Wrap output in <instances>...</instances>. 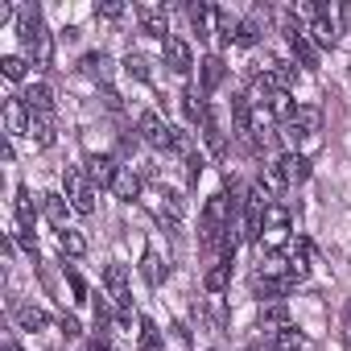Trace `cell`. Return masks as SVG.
<instances>
[{"instance_id": "1", "label": "cell", "mask_w": 351, "mask_h": 351, "mask_svg": "<svg viewBox=\"0 0 351 351\" xmlns=\"http://www.w3.org/2000/svg\"><path fill=\"white\" fill-rule=\"evenodd\" d=\"M17 29H21L25 54H34V62H50V38H46V25H42V9L38 5H25L21 9Z\"/></svg>"}, {"instance_id": "2", "label": "cell", "mask_w": 351, "mask_h": 351, "mask_svg": "<svg viewBox=\"0 0 351 351\" xmlns=\"http://www.w3.org/2000/svg\"><path fill=\"white\" fill-rule=\"evenodd\" d=\"M62 191H66L71 211H79V215H91L95 211V186H91V178H87L79 165L62 173Z\"/></svg>"}, {"instance_id": "3", "label": "cell", "mask_w": 351, "mask_h": 351, "mask_svg": "<svg viewBox=\"0 0 351 351\" xmlns=\"http://www.w3.org/2000/svg\"><path fill=\"white\" fill-rule=\"evenodd\" d=\"M318 124H322V112L306 104V108H293L281 120V136H285V145H302V141H310L318 132Z\"/></svg>"}, {"instance_id": "4", "label": "cell", "mask_w": 351, "mask_h": 351, "mask_svg": "<svg viewBox=\"0 0 351 351\" xmlns=\"http://www.w3.org/2000/svg\"><path fill=\"white\" fill-rule=\"evenodd\" d=\"M120 169H124V165H120L112 153H87V161H83V173L91 178V186H99V191H112V186H116Z\"/></svg>"}, {"instance_id": "5", "label": "cell", "mask_w": 351, "mask_h": 351, "mask_svg": "<svg viewBox=\"0 0 351 351\" xmlns=\"http://www.w3.org/2000/svg\"><path fill=\"white\" fill-rule=\"evenodd\" d=\"M136 128H141V141H145L149 149H161V153H169V141H173V124H165L157 112H141Z\"/></svg>"}, {"instance_id": "6", "label": "cell", "mask_w": 351, "mask_h": 351, "mask_svg": "<svg viewBox=\"0 0 351 351\" xmlns=\"http://www.w3.org/2000/svg\"><path fill=\"white\" fill-rule=\"evenodd\" d=\"M104 285H108V298L116 302L120 318H132V314H128V306H132V289H128V273H124V265H108V269H104Z\"/></svg>"}, {"instance_id": "7", "label": "cell", "mask_w": 351, "mask_h": 351, "mask_svg": "<svg viewBox=\"0 0 351 351\" xmlns=\"http://www.w3.org/2000/svg\"><path fill=\"white\" fill-rule=\"evenodd\" d=\"M285 236H289V211L281 207V203H269V211H265V244L269 248H281L285 244Z\"/></svg>"}, {"instance_id": "8", "label": "cell", "mask_w": 351, "mask_h": 351, "mask_svg": "<svg viewBox=\"0 0 351 351\" xmlns=\"http://www.w3.org/2000/svg\"><path fill=\"white\" fill-rule=\"evenodd\" d=\"M165 66H169L173 75H191V66H195V50H191L182 38H165Z\"/></svg>"}, {"instance_id": "9", "label": "cell", "mask_w": 351, "mask_h": 351, "mask_svg": "<svg viewBox=\"0 0 351 351\" xmlns=\"http://www.w3.org/2000/svg\"><path fill=\"white\" fill-rule=\"evenodd\" d=\"M136 21H141V29H145L149 38H161V42H165V34H169V17H165L161 5H136Z\"/></svg>"}, {"instance_id": "10", "label": "cell", "mask_w": 351, "mask_h": 351, "mask_svg": "<svg viewBox=\"0 0 351 351\" xmlns=\"http://www.w3.org/2000/svg\"><path fill=\"white\" fill-rule=\"evenodd\" d=\"M277 169H281L285 186H298V182L310 178V157H306V153H285V157L277 161Z\"/></svg>"}, {"instance_id": "11", "label": "cell", "mask_w": 351, "mask_h": 351, "mask_svg": "<svg viewBox=\"0 0 351 351\" xmlns=\"http://www.w3.org/2000/svg\"><path fill=\"white\" fill-rule=\"evenodd\" d=\"M29 124H34V116H29L25 99H21V95H17V99H5V128H9V136L29 132Z\"/></svg>"}, {"instance_id": "12", "label": "cell", "mask_w": 351, "mask_h": 351, "mask_svg": "<svg viewBox=\"0 0 351 351\" xmlns=\"http://www.w3.org/2000/svg\"><path fill=\"white\" fill-rule=\"evenodd\" d=\"M25 108H29V116H50L54 112V91L46 87V83H34V87H25Z\"/></svg>"}, {"instance_id": "13", "label": "cell", "mask_w": 351, "mask_h": 351, "mask_svg": "<svg viewBox=\"0 0 351 351\" xmlns=\"http://www.w3.org/2000/svg\"><path fill=\"white\" fill-rule=\"evenodd\" d=\"M261 330H269L273 339H277L281 330H289V306H285V302H269V306L261 310Z\"/></svg>"}, {"instance_id": "14", "label": "cell", "mask_w": 351, "mask_h": 351, "mask_svg": "<svg viewBox=\"0 0 351 351\" xmlns=\"http://www.w3.org/2000/svg\"><path fill=\"white\" fill-rule=\"evenodd\" d=\"M223 75H228L223 58H219V54H207V58H203V66H199V87H203V91L211 95V91H215V87L223 83Z\"/></svg>"}, {"instance_id": "15", "label": "cell", "mask_w": 351, "mask_h": 351, "mask_svg": "<svg viewBox=\"0 0 351 351\" xmlns=\"http://www.w3.org/2000/svg\"><path fill=\"white\" fill-rule=\"evenodd\" d=\"M66 211H71L66 195H42V215H46L58 232H66Z\"/></svg>"}, {"instance_id": "16", "label": "cell", "mask_w": 351, "mask_h": 351, "mask_svg": "<svg viewBox=\"0 0 351 351\" xmlns=\"http://www.w3.org/2000/svg\"><path fill=\"white\" fill-rule=\"evenodd\" d=\"M112 195H116V199H124V203H132V199H141V173H136L132 165H124V169H120V178H116V186H112Z\"/></svg>"}, {"instance_id": "17", "label": "cell", "mask_w": 351, "mask_h": 351, "mask_svg": "<svg viewBox=\"0 0 351 351\" xmlns=\"http://www.w3.org/2000/svg\"><path fill=\"white\" fill-rule=\"evenodd\" d=\"M289 50H293V58H298L306 71H314V66H318V50H314V42L306 38V29H298V34L289 38Z\"/></svg>"}, {"instance_id": "18", "label": "cell", "mask_w": 351, "mask_h": 351, "mask_svg": "<svg viewBox=\"0 0 351 351\" xmlns=\"http://www.w3.org/2000/svg\"><path fill=\"white\" fill-rule=\"evenodd\" d=\"M265 75H269V83H273L277 91H285V95H289V87L298 83V66H289V62H269Z\"/></svg>"}, {"instance_id": "19", "label": "cell", "mask_w": 351, "mask_h": 351, "mask_svg": "<svg viewBox=\"0 0 351 351\" xmlns=\"http://www.w3.org/2000/svg\"><path fill=\"white\" fill-rule=\"evenodd\" d=\"M182 108H186V116H191V120H199V124L211 116V108H207V91H203V87H186Z\"/></svg>"}, {"instance_id": "20", "label": "cell", "mask_w": 351, "mask_h": 351, "mask_svg": "<svg viewBox=\"0 0 351 351\" xmlns=\"http://www.w3.org/2000/svg\"><path fill=\"white\" fill-rule=\"evenodd\" d=\"M310 34H314V42H318V46H335L339 29L330 25V9H326V5H318V17H314V29H310Z\"/></svg>"}, {"instance_id": "21", "label": "cell", "mask_w": 351, "mask_h": 351, "mask_svg": "<svg viewBox=\"0 0 351 351\" xmlns=\"http://www.w3.org/2000/svg\"><path fill=\"white\" fill-rule=\"evenodd\" d=\"M203 141H207V149L215 153V157H228V141H223V128H219V120H215V112L203 120Z\"/></svg>"}, {"instance_id": "22", "label": "cell", "mask_w": 351, "mask_h": 351, "mask_svg": "<svg viewBox=\"0 0 351 351\" xmlns=\"http://www.w3.org/2000/svg\"><path fill=\"white\" fill-rule=\"evenodd\" d=\"M211 17H215V9H207V5H186V21H191V29H195L199 38L211 34Z\"/></svg>"}, {"instance_id": "23", "label": "cell", "mask_w": 351, "mask_h": 351, "mask_svg": "<svg viewBox=\"0 0 351 351\" xmlns=\"http://www.w3.org/2000/svg\"><path fill=\"white\" fill-rule=\"evenodd\" d=\"M228 281H232V261H219V265H215V269H207V277H203L207 293H223V289H228Z\"/></svg>"}, {"instance_id": "24", "label": "cell", "mask_w": 351, "mask_h": 351, "mask_svg": "<svg viewBox=\"0 0 351 351\" xmlns=\"http://www.w3.org/2000/svg\"><path fill=\"white\" fill-rule=\"evenodd\" d=\"M13 314H17V322H21L25 330H46V322H50V318L38 310V306H21V302L13 306Z\"/></svg>"}, {"instance_id": "25", "label": "cell", "mask_w": 351, "mask_h": 351, "mask_svg": "<svg viewBox=\"0 0 351 351\" xmlns=\"http://www.w3.org/2000/svg\"><path fill=\"white\" fill-rule=\"evenodd\" d=\"M29 136H34L42 149H50V145H54V120H50V116H34V124H29Z\"/></svg>"}, {"instance_id": "26", "label": "cell", "mask_w": 351, "mask_h": 351, "mask_svg": "<svg viewBox=\"0 0 351 351\" xmlns=\"http://www.w3.org/2000/svg\"><path fill=\"white\" fill-rule=\"evenodd\" d=\"M58 248H62V256H83L87 252V240L75 228H66V232H58Z\"/></svg>"}, {"instance_id": "27", "label": "cell", "mask_w": 351, "mask_h": 351, "mask_svg": "<svg viewBox=\"0 0 351 351\" xmlns=\"http://www.w3.org/2000/svg\"><path fill=\"white\" fill-rule=\"evenodd\" d=\"M256 42H261V21H256V17L240 21V25H236V46L248 50V46H256Z\"/></svg>"}, {"instance_id": "28", "label": "cell", "mask_w": 351, "mask_h": 351, "mask_svg": "<svg viewBox=\"0 0 351 351\" xmlns=\"http://www.w3.org/2000/svg\"><path fill=\"white\" fill-rule=\"evenodd\" d=\"M141 273H145V281H149V285H161V281H165V265H161V256H157V252H145Z\"/></svg>"}, {"instance_id": "29", "label": "cell", "mask_w": 351, "mask_h": 351, "mask_svg": "<svg viewBox=\"0 0 351 351\" xmlns=\"http://www.w3.org/2000/svg\"><path fill=\"white\" fill-rule=\"evenodd\" d=\"M277 351H314V343L306 335H298V330H281L277 335Z\"/></svg>"}, {"instance_id": "30", "label": "cell", "mask_w": 351, "mask_h": 351, "mask_svg": "<svg viewBox=\"0 0 351 351\" xmlns=\"http://www.w3.org/2000/svg\"><path fill=\"white\" fill-rule=\"evenodd\" d=\"M108 66H112L108 54H87V58H83V71H87L91 79H108Z\"/></svg>"}, {"instance_id": "31", "label": "cell", "mask_w": 351, "mask_h": 351, "mask_svg": "<svg viewBox=\"0 0 351 351\" xmlns=\"http://www.w3.org/2000/svg\"><path fill=\"white\" fill-rule=\"evenodd\" d=\"M141 351H161V335L149 318H141Z\"/></svg>"}, {"instance_id": "32", "label": "cell", "mask_w": 351, "mask_h": 351, "mask_svg": "<svg viewBox=\"0 0 351 351\" xmlns=\"http://www.w3.org/2000/svg\"><path fill=\"white\" fill-rule=\"evenodd\" d=\"M0 71H5V79H25V58H17V54H5L0 58Z\"/></svg>"}, {"instance_id": "33", "label": "cell", "mask_w": 351, "mask_h": 351, "mask_svg": "<svg viewBox=\"0 0 351 351\" xmlns=\"http://www.w3.org/2000/svg\"><path fill=\"white\" fill-rule=\"evenodd\" d=\"M169 153H182V157H191V153H195V141H191V132H186V128H173Z\"/></svg>"}, {"instance_id": "34", "label": "cell", "mask_w": 351, "mask_h": 351, "mask_svg": "<svg viewBox=\"0 0 351 351\" xmlns=\"http://www.w3.org/2000/svg\"><path fill=\"white\" fill-rule=\"evenodd\" d=\"M17 219H21L25 228L34 223V199H29V191H25V186H17Z\"/></svg>"}, {"instance_id": "35", "label": "cell", "mask_w": 351, "mask_h": 351, "mask_svg": "<svg viewBox=\"0 0 351 351\" xmlns=\"http://www.w3.org/2000/svg\"><path fill=\"white\" fill-rule=\"evenodd\" d=\"M161 215H169L173 223H178V219H182V199H178V195H173V191H165V195H161Z\"/></svg>"}, {"instance_id": "36", "label": "cell", "mask_w": 351, "mask_h": 351, "mask_svg": "<svg viewBox=\"0 0 351 351\" xmlns=\"http://www.w3.org/2000/svg\"><path fill=\"white\" fill-rule=\"evenodd\" d=\"M269 195H277V191H285V178H281V169H277V161L273 165H265V182H261Z\"/></svg>"}, {"instance_id": "37", "label": "cell", "mask_w": 351, "mask_h": 351, "mask_svg": "<svg viewBox=\"0 0 351 351\" xmlns=\"http://www.w3.org/2000/svg\"><path fill=\"white\" fill-rule=\"evenodd\" d=\"M124 66H128V75H132V79H149V58L128 54V58H124Z\"/></svg>"}, {"instance_id": "38", "label": "cell", "mask_w": 351, "mask_h": 351, "mask_svg": "<svg viewBox=\"0 0 351 351\" xmlns=\"http://www.w3.org/2000/svg\"><path fill=\"white\" fill-rule=\"evenodd\" d=\"M66 281H71V289H75V302H83V298H87V285H83V277H79L75 269H66Z\"/></svg>"}, {"instance_id": "39", "label": "cell", "mask_w": 351, "mask_h": 351, "mask_svg": "<svg viewBox=\"0 0 351 351\" xmlns=\"http://www.w3.org/2000/svg\"><path fill=\"white\" fill-rule=\"evenodd\" d=\"M99 13H104L108 21H116V17H124V5H116V0H108V5H99Z\"/></svg>"}, {"instance_id": "40", "label": "cell", "mask_w": 351, "mask_h": 351, "mask_svg": "<svg viewBox=\"0 0 351 351\" xmlns=\"http://www.w3.org/2000/svg\"><path fill=\"white\" fill-rule=\"evenodd\" d=\"M17 240H21V248H25V252H29V256L38 261V240H34L29 232H17Z\"/></svg>"}, {"instance_id": "41", "label": "cell", "mask_w": 351, "mask_h": 351, "mask_svg": "<svg viewBox=\"0 0 351 351\" xmlns=\"http://www.w3.org/2000/svg\"><path fill=\"white\" fill-rule=\"evenodd\" d=\"M95 322H99V326H108V322H112V310H108V302H104V298L95 302Z\"/></svg>"}, {"instance_id": "42", "label": "cell", "mask_w": 351, "mask_h": 351, "mask_svg": "<svg viewBox=\"0 0 351 351\" xmlns=\"http://www.w3.org/2000/svg\"><path fill=\"white\" fill-rule=\"evenodd\" d=\"M186 165H191V182H199V173H203V157H199V153H191V157H186Z\"/></svg>"}, {"instance_id": "43", "label": "cell", "mask_w": 351, "mask_h": 351, "mask_svg": "<svg viewBox=\"0 0 351 351\" xmlns=\"http://www.w3.org/2000/svg\"><path fill=\"white\" fill-rule=\"evenodd\" d=\"M62 335L75 339V335H79V322H75V318H62Z\"/></svg>"}, {"instance_id": "44", "label": "cell", "mask_w": 351, "mask_h": 351, "mask_svg": "<svg viewBox=\"0 0 351 351\" xmlns=\"http://www.w3.org/2000/svg\"><path fill=\"white\" fill-rule=\"evenodd\" d=\"M87 351H112V347H108V343H104V339H95V343H91V347H87Z\"/></svg>"}, {"instance_id": "45", "label": "cell", "mask_w": 351, "mask_h": 351, "mask_svg": "<svg viewBox=\"0 0 351 351\" xmlns=\"http://www.w3.org/2000/svg\"><path fill=\"white\" fill-rule=\"evenodd\" d=\"M5 351H25V347H21L17 339H9V343H5Z\"/></svg>"}, {"instance_id": "46", "label": "cell", "mask_w": 351, "mask_h": 351, "mask_svg": "<svg viewBox=\"0 0 351 351\" xmlns=\"http://www.w3.org/2000/svg\"><path fill=\"white\" fill-rule=\"evenodd\" d=\"M347 326H351V306H347Z\"/></svg>"}]
</instances>
